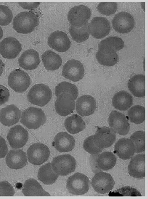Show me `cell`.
<instances>
[{"mask_svg":"<svg viewBox=\"0 0 148 199\" xmlns=\"http://www.w3.org/2000/svg\"><path fill=\"white\" fill-rule=\"evenodd\" d=\"M124 45V42L121 38L116 36L110 37L100 42L98 51L104 54H113L122 49Z\"/></svg>","mask_w":148,"mask_h":199,"instance_id":"cell-25","label":"cell"},{"mask_svg":"<svg viewBox=\"0 0 148 199\" xmlns=\"http://www.w3.org/2000/svg\"><path fill=\"white\" fill-rule=\"evenodd\" d=\"M112 103L116 109L121 111H125L132 106L133 97L127 91L121 90L116 93L113 96Z\"/></svg>","mask_w":148,"mask_h":199,"instance_id":"cell-28","label":"cell"},{"mask_svg":"<svg viewBox=\"0 0 148 199\" xmlns=\"http://www.w3.org/2000/svg\"><path fill=\"white\" fill-rule=\"evenodd\" d=\"M116 161V158L112 152L105 151L98 156L96 164L99 169L103 171H107L112 169L115 166Z\"/></svg>","mask_w":148,"mask_h":199,"instance_id":"cell-33","label":"cell"},{"mask_svg":"<svg viewBox=\"0 0 148 199\" xmlns=\"http://www.w3.org/2000/svg\"><path fill=\"white\" fill-rule=\"evenodd\" d=\"M8 151V147L5 140L0 136V158H4Z\"/></svg>","mask_w":148,"mask_h":199,"instance_id":"cell-44","label":"cell"},{"mask_svg":"<svg viewBox=\"0 0 148 199\" xmlns=\"http://www.w3.org/2000/svg\"><path fill=\"white\" fill-rule=\"evenodd\" d=\"M6 162L8 166L11 169H22L27 164L26 153L20 149L10 150L6 156Z\"/></svg>","mask_w":148,"mask_h":199,"instance_id":"cell-22","label":"cell"},{"mask_svg":"<svg viewBox=\"0 0 148 199\" xmlns=\"http://www.w3.org/2000/svg\"><path fill=\"white\" fill-rule=\"evenodd\" d=\"M116 139L115 133L110 127L103 126L99 128L93 135V140L99 148L103 149L111 146Z\"/></svg>","mask_w":148,"mask_h":199,"instance_id":"cell-16","label":"cell"},{"mask_svg":"<svg viewBox=\"0 0 148 199\" xmlns=\"http://www.w3.org/2000/svg\"><path fill=\"white\" fill-rule=\"evenodd\" d=\"M44 66L46 69L55 71L58 69L62 63L60 56L54 52L50 50L46 51L41 56Z\"/></svg>","mask_w":148,"mask_h":199,"instance_id":"cell-30","label":"cell"},{"mask_svg":"<svg viewBox=\"0 0 148 199\" xmlns=\"http://www.w3.org/2000/svg\"><path fill=\"white\" fill-rule=\"evenodd\" d=\"M66 92L72 95L75 100L77 98L78 92L75 85L67 82H62L59 83L55 87V94L57 97L60 94Z\"/></svg>","mask_w":148,"mask_h":199,"instance_id":"cell-36","label":"cell"},{"mask_svg":"<svg viewBox=\"0 0 148 199\" xmlns=\"http://www.w3.org/2000/svg\"><path fill=\"white\" fill-rule=\"evenodd\" d=\"M62 75L65 78L73 82L81 80L84 75V69L82 63L78 60L72 59L63 66Z\"/></svg>","mask_w":148,"mask_h":199,"instance_id":"cell-11","label":"cell"},{"mask_svg":"<svg viewBox=\"0 0 148 199\" xmlns=\"http://www.w3.org/2000/svg\"><path fill=\"white\" fill-rule=\"evenodd\" d=\"M91 14L89 7L80 5L74 6L70 10L67 14V19L71 25L80 27L88 23Z\"/></svg>","mask_w":148,"mask_h":199,"instance_id":"cell-6","label":"cell"},{"mask_svg":"<svg viewBox=\"0 0 148 199\" xmlns=\"http://www.w3.org/2000/svg\"><path fill=\"white\" fill-rule=\"evenodd\" d=\"M19 5L24 9L31 10L38 7L40 4L39 2H18Z\"/></svg>","mask_w":148,"mask_h":199,"instance_id":"cell-45","label":"cell"},{"mask_svg":"<svg viewBox=\"0 0 148 199\" xmlns=\"http://www.w3.org/2000/svg\"><path fill=\"white\" fill-rule=\"evenodd\" d=\"M22 49L20 43L16 38L12 37L6 38L0 43V54L5 59L16 58Z\"/></svg>","mask_w":148,"mask_h":199,"instance_id":"cell-15","label":"cell"},{"mask_svg":"<svg viewBox=\"0 0 148 199\" xmlns=\"http://www.w3.org/2000/svg\"><path fill=\"white\" fill-rule=\"evenodd\" d=\"M88 23L84 25L77 27L71 25L69 28V32L73 40L75 42L80 43L85 41L89 36L88 29Z\"/></svg>","mask_w":148,"mask_h":199,"instance_id":"cell-34","label":"cell"},{"mask_svg":"<svg viewBox=\"0 0 148 199\" xmlns=\"http://www.w3.org/2000/svg\"><path fill=\"white\" fill-rule=\"evenodd\" d=\"M46 120V115L42 109L30 107L23 111L20 122L29 129H37L43 125Z\"/></svg>","mask_w":148,"mask_h":199,"instance_id":"cell-2","label":"cell"},{"mask_svg":"<svg viewBox=\"0 0 148 199\" xmlns=\"http://www.w3.org/2000/svg\"><path fill=\"white\" fill-rule=\"evenodd\" d=\"M22 192L25 196H50L37 181L33 178L26 180L24 182Z\"/></svg>","mask_w":148,"mask_h":199,"instance_id":"cell-29","label":"cell"},{"mask_svg":"<svg viewBox=\"0 0 148 199\" xmlns=\"http://www.w3.org/2000/svg\"><path fill=\"white\" fill-rule=\"evenodd\" d=\"M21 111L14 104H11L1 109L0 111V122L7 127L13 126L19 121Z\"/></svg>","mask_w":148,"mask_h":199,"instance_id":"cell-19","label":"cell"},{"mask_svg":"<svg viewBox=\"0 0 148 199\" xmlns=\"http://www.w3.org/2000/svg\"><path fill=\"white\" fill-rule=\"evenodd\" d=\"M27 156L30 163L35 165H40L48 160L50 156V151L46 145L35 143L28 148Z\"/></svg>","mask_w":148,"mask_h":199,"instance_id":"cell-8","label":"cell"},{"mask_svg":"<svg viewBox=\"0 0 148 199\" xmlns=\"http://www.w3.org/2000/svg\"><path fill=\"white\" fill-rule=\"evenodd\" d=\"M19 66L26 70L36 69L39 64L40 59L38 52L33 49L24 51L18 59Z\"/></svg>","mask_w":148,"mask_h":199,"instance_id":"cell-21","label":"cell"},{"mask_svg":"<svg viewBox=\"0 0 148 199\" xmlns=\"http://www.w3.org/2000/svg\"><path fill=\"white\" fill-rule=\"evenodd\" d=\"M115 182L111 175L104 172L96 173L92 178L91 184L94 190L98 193H107L113 188Z\"/></svg>","mask_w":148,"mask_h":199,"instance_id":"cell-9","label":"cell"},{"mask_svg":"<svg viewBox=\"0 0 148 199\" xmlns=\"http://www.w3.org/2000/svg\"><path fill=\"white\" fill-rule=\"evenodd\" d=\"M58 177L59 175L53 170L51 163L49 162L41 166L38 172V179L46 185L53 184Z\"/></svg>","mask_w":148,"mask_h":199,"instance_id":"cell-31","label":"cell"},{"mask_svg":"<svg viewBox=\"0 0 148 199\" xmlns=\"http://www.w3.org/2000/svg\"><path fill=\"white\" fill-rule=\"evenodd\" d=\"M75 99L70 94L64 92L57 97L55 103L56 112L59 115L65 117L72 113L75 109Z\"/></svg>","mask_w":148,"mask_h":199,"instance_id":"cell-18","label":"cell"},{"mask_svg":"<svg viewBox=\"0 0 148 199\" xmlns=\"http://www.w3.org/2000/svg\"><path fill=\"white\" fill-rule=\"evenodd\" d=\"M97 9L101 14L106 16L114 14L118 8L116 3L114 2H101L97 5Z\"/></svg>","mask_w":148,"mask_h":199,"instance_id":"cell-39","label":"cell"},{"mask_svg":"<svg viewBox=\"0 0 148 199\" xmlns=\"http://www.w3.org/2000/svg\"><path fill=\"white\" fill-rule=\"evenodd\" d=\"M47 43L52 48L59 52H65L70 48L71 42L67 35L61 31L52 33L48 38Z\"/></svg>","mask_w":148,"mask_h":199,"instance_id":"cell-17","label":"cell"},{"mask_svg":"<svg viewBox=\"0 0 148 199\" xmlns=\"http://www.w3.org/2000/svg\"><path fill=\"white\" fill-rule=\"evenodd\" d=\"M83 147L86 151L91 155L99 154L103 149L99 148L94 143L93 140V135L89 136L85 140Z\"/></svg>","mask_w":148,"mask_h":199,"instance_id":"cell-41","label":"cell"},{"mask_svg":"<svg viewBox=\"0 0 148 199\" xmlns=\"http://www.w3.org/2000/svg\"><path fill=\"white\" fill-rule=\"evenodd\" d=\"M128 89L135 97L142 98L145 96V76L143 74L135 75L128 82Z\"/></svg>","mask_w":148,"mask_h":199,"instance_id":"cell-27","label":"cell"},{"mask_svg":"<svg viewBox=\"0 0 148 199\" xmlns=\"http://www.w3.org/2000/svg\"><path fill=\"white\" fill-rule=\"evenodd\" d=\"M67 130L72 134H77L83 130L86 124L82 118L77 114H74L68 117L64 122Z\"/></svg>","mask_w":148,"mask_h":199,"instance_id":"cell-32","label":"cell"},{"mask_svg":"<svg viewBox=\"0 0 148 199\" xmlns=\"http://www.w3.org/2000/svg\"><path fill=\"white\" fill-rule=\"evenodd\" d=\"M127 115L129 120L135 124H140L145 119V108L144 106L136 105L128 110Z\"/></svg>","mask_w":148,"mask_h":199,"instance_id":"cell-35","label":"cell"},{"mask_svg":"<svg viewBox=\"0 0 148 199\" xmlns=\"http://www.w3.org/2000/svg\"><path fill=\"white\" fill-rule=\"evenodd\" d=\"M10 96L9 92L7 88L0 85V106L7 102Z\"/></svg>","mask_w":148,"mask_h":199,"instance_id":"cell-43","label":"cell"},{"mask_svg":"<svg viewBox=\"0 0 148 199\" xmlns=\"http://www.w3.org/2000/svg\"><path fill=\"white\" fill-rule=\"evenodd\" d=\"M89 184V180L87 176L83 173L76 172L68 177L66 187L70 193L81 195L88 192Z\"/></svg>","mask_w":148,"mask_h":199,"instance_id":"cell-4","label":"cell"},{"mask_svg":"<svg viewBox=\"0 0 148 199\" xmlns=\"http://www.w3.org/2000/svg\"><path fill=\"white\" fill-rule=\"evenodd\" d=\"M54 146L60 152H67L74 148L75 141L73 137L66 132L58 133L54 138Z\"/></svg>","mask_w":148,"mask_h":199,"instance_id":"cell-26","label":"cell"},{"mask_svg":"<svg viewBox=\"0 0 148 199\" xmlns=\"http://www.w3.org/2000/svg\"><path fill=\"white\" fill-rule=\"evenodd\" d=\"M28 137L27 131L19 125H15L11 128L7 136V138L10 146L15 149L23 147L28 141Z\"/></svg>","mask_w":148,"mask_h":199,"instance_id":"cell-14","label":"cell"},{"mask_svg":"<svg viewBox=\"0 0 148 199\" xmlns=\"http://www.w3.org/2000/svg\"><path fill=\"white\" fill-rule=\"evenodd\" d=\"M112 23L114 29L121 34L130 32L134 27L135 24L133 17L129 13L125 12H120L115 14Z\"/></svg>","mask_w":148,"mask_h":199,"instance_id":"cell-10","label":"cell"},{"mask_svg":"<svg viewBox=\"0 0 148 199\" xmlns=\"http://www.w3.org/2000/svg\"><path fill=\"white\" fill-rule=\"evenodd\" d=\"M52 93L49 88L43 84L33 86L28 92L27 98L30 103L41 107L46 105L50 101Z\"/></svg>","mask_w":148,"mask_h":199,"instance_id":"cell-3","label":"cell"},{"mask_svg":"<svg viewBox=\"0 0 148 199\" xmlns=\"http://www.w3.org/2000/svg\"><path fill=\"white\" fill-rule=\"evenodd\" d=\"M51 164L53 170L59 175L65 176L75 171L76 162L73 156L66 154L54 158Z\"/></svg>","mask_w":148,"mask_h":199,"instance_id":"cell-5","label":"cell"},{"mask_svg":"<svg viewBox=\"0 0 148 199\" xmlns=\"http://www.w3.org/2000/svg\"><path fill=\"white\" fill-rule=\"evenodd\" d=\"M15 193L12 185L7 181L0 182V196H13Z\"/></svg>","mask_w":148,"mask_h":199,"instance_id":"cell-42","label":"cell"},{"mask_svg":"<svg viewBox=\"0 0 148 199\" xmlns=\"http://www.w3.org/2000/svg\"><path fill=\"white\" fill-rule=\"evenodd\" d=\"M114 152L120 158L123 160H128L134 155L135 153V146L130 139L120 138L115 145Z\"/></svg>","mask_w":148,"mask_h":199,"instance_id":"cell-24","label":"cell"},{"mask_svg":"<svg viewBox=\"0 0 148 199\" xmlns=\"http://www.w3.org/2000/svg\"><path fill=\"white\" fill-rule=\"evenodd\" d=\"M3 30L1 27L0 26V40L1 39L3 36Z\"/></svg>","mask_w":148,"mask_h":199,"instance_id":"cell-47","label":"cell"},{"mask_svg":"<svg viewBox=\"0 0 148 199\" xmlns=\"http://www.w3.org/2000/svg\"><path fill=\"white\" fill-rule=\"evenodd\" d=\"M75 105L78 114L82 117L88 116L94 113L96 108V102L92 96L84 95L78 98Z\"/></svg>","mask_w":148,"mask_h":199,"instance_id":"cell-20","label":"cell"},{"mask_svg":"<svg viewBox=\"0 0 148 199\" xmlns=\"http://www.w3.org/2000/svg\"><path fill=\"white\" fill-rule=\"evenodd\" d=\"M96 57L98 62L101 65L106 66H112L118 61V55L116 53L104 54L98 51Z\"/></svg>","mask_w":148,"mask_h":199,"instance_id":"cell-38","label":"cell"},{"mask_svg":"<svg viewBox=\"0 0 148 199\" xmlns=\"http://www.w3.org/2000/svg\"><path fill=\"white\" fill-rule=\"evenodd\" d=\"M128 172L131 176L137 179L145 177V154H137L131 159L128 166Z\"/></svg>","mask_w":148,"mask_h":199,"instance_id":"cell-23","label":"cell"},{"mask_svg":"<svg viewBox=\"0 0 148 199\" xmlns=\"http://www.w3.org/2000/svg\"><path fill=\"white\" fill-rule=\"evenodd\" d=\"M13 17L11 10L7 6L0 5V25L7 26L11 23Z\"/></svg>","mask_w":148,"mask_h":199,"instance_id":"cell-40","label":"cell"},{"mask_svg":"<svg viewBox=\"0 0 148 199\" xmlns=\"http://www.w3.org/2000/svg\"><path fill=\"white\" fill-rule=\"evenodd\" d=\"M133 143L135 152L141 153L145 150V132L142 130L137 131L131 136L130 139Z\"/></svg>","mask_w":148,"mask_h":199,"instance_id":"cell-37","label":"cell"},{"mask_svg":"<svg viewBox=\"0 0 148 199\" xmlns=\"http://www.w3.org/2000/svg\"></svg>","mask_w":148,"mask_h":199,"instance_id":"cell-48","label":"cell"},{"mask_svg":"<svg viewBox=\"0 0 148 199\" xmlns=\"http://www.w3.org/2000/svg\"><path fill=\"white\" fill-rule=\"evenodd\" d=\"M110 128L115 133L121 135H126L130 130V124L125 115L116 111H112L108 118Z\"/></svg>","mask_w":148,"mask_h":199,"instance_id":"cell-12","label":"cell"},{"mask_svg":"<svg viewBox=\"0 0 148 199\" xmlns=\"http://www.w3.org/2000/svg\"><path fill=\"white\" fill-rule=\"evenodd\" d=\"M110 29L109 21L104 17H94L88 24V29L89 34L97 39H101L107 35Z\"/></svg>","mask_w":148,"mask_h":199,"instance_id":"cell-13","label":"cell"},{"mask_svg":"<svg viewBox=\"0 0 148 199\" xmlns=\"http://www.w3.org/2000/svg\"><path fill=\"white\" fill-rule=\"evenodd\" d=\"M5 66L4 64L0 59V76L2 75Z\"/></svg>","mask_w":148,"mask_h":199,"instance_id":"cell-46","label":"cell"},{"mask_svg":"<svg viewBox=\"0 0 148 199\" xmlns=\"http://www.w3.org/2000/svg\"><path fill=\"white\" fill-rule=\"evenodd\" d=\"M39 22V18L34 13L24 11L18 13L14 18L13 27L19 33L27 34L32 32Z\"/></svg>","mask_w":148,"mask_h":199,"instance_id":"cell-1","label":"cell"},{"mask_svg":"<svg viewBox=\"0 0 148 199\" xmlns=\"http://www.w3.org/2000/svg\"><path fill=\"white\" fill-rule=\"evenodd\" d=\"M30 83V79L28 74L19 69L12 71L8 78L9 86L14 91L19 93L25 91Z\"/></svg>","mask_w":148,"mask_h":199,"instance_id":"cell-7","label":"cell"}]
</instances>
